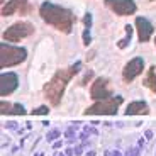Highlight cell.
I'll use <instances>...</instances> for the list:
<instances>
[{
    "instance_id": "18",
    "label": "cell",
    "mask_w": 156,
    "mask_h": 156,
    "mask_svg": "<svg viewBox=\"0 0 156 156\" xmlns=\"http://www.w3.org/2000/svg\"><path fill=\"white\" fill-rule=\"evenodd\" d=\"M10 104H9V102H4V100H2V104H0V112H2V114H4V115H5V114H10Z\"/></svg>"
},
{
    "instance_id": "16",
    "label": "cell",
    "mask_w": 156,
    "mask_h": 156,
    "mask_svg": "<svg viewBox=\"0 0 156 156\" xmlns=\"http://www.w3.org/2000/svg\"><path fill=\"white\" fill-rule=\"evenodd\" d=\"M59 137V129H53V131H49L46 136V141H49V143H53L55 139H58Z\"/></svg>"
},
{
    "instance_id": "30",
    "label": "cell",
    "mask_w": 156,
    "mask_h": 156,
    "mask_svg": "<svg viewBox=\"0 0 156 156\" xmlns=\"http://www.w3.org/2000/svg\"><path fill=\"white\" fill-rule=\"evenodd\" d=\"M154 43H156V37H154Z\"/></svg>"
},
{
    "instance_id": "6",
    "label": "cell",
    "mask_w": 156,
    "mask_h": 156,
    "mask_svg": "<svg viewBox=\"0 0 156 156\" xmlns=\"http://www.w3.org/2000/svg\"><path fill=\"white\" fill-rule=\"evenodd\" d=\"M104 4L117 16H133L136 12V4L133 0H104Z\"/></svg>"
},
{
    "instance_id": "5",
    "label": "cell",
    "mask_w": 156,
    "mask_h": 156,
    "mask_svg": "<svg viewBox=\"0 0 156 156\" xmlns=\"http://www.w3.org/2000/svg\"><path fill=\"white\" fill-rule=\"evenodd\" d=\"M34 34V26L29 22H16L12 24L10 27L2 34L4 41H10V43H16V41H20L24 37H29V36Z\"/></svg>"
},
{
    "instance_id": "1",
    "label": "cell",
    "mask_w": 156,
    "mask_h": 156,
    "mask_svg": "<svg viewBox=\"0 0 156 156\" xmlns=\"http://www.w3.org/2000/svg\"><path fill=\"white\" fill-rule=\"evenodd\" d=\"M39 16H41V19L44 22L51 24L58 31L65 32V34H70L71 32V27H73V22H75V16H73V12L68 10V9L55 5V4H51V2H44L39 7Z\"/></svg>"
},
{
    "instance_id": "24",
    "label": "cell",
    "mask_w": 156,
    "mask_h": 156,
    "mask_svg": "<svg viewBox=\"0 0 156 156\" xmlns=\"http://www.w3.org/2000/svg\"><path fill=\"white\" fill-rule=\"evenodd\" d=\"M5 127H9V129H17V126L14 124V122H7V124H5Z\"/></svg>"
},
{
    "instance_id": "20",
    "label": "cell",
    "mask_w": 156,
    "mask_h": 156,
    "mask_svg": "<svg viewBox=\"0 0 156 156\" xmlns=\"http://www.w3.org/2000/svg\"><path fill=\"white\" fill-rule=\"evenodd\" d=\"M94 76V73H92V71H88V73L85 75V76H83V80H82V85H87V83L90 82V78Z\"/></svg>"
},
{
    "instance_id": "19",
    "label": "cell",
    "mask_w": 156,
    "mask_h": 156,
    "mask_svg": "<svg viewBox=\"0 0 156 156\" xmlns=\"http://www.w3.org/2000/svg\"><path fill=\"white\" fill-rule=\"evenodd\" d=\"M137 154H139V148H131L126 153V156H137Z\"/></svg>"
},
{
    "instance_id": "9",
    "label": "cell",
    "mask_w": 156,
    "mask_h": 156,
    "mask_svg": "<svg viewBox=\"0 0 156 156\" xmlns=\"http://www.w3.org/2000/svg\"><path fill=\"white\" fill-rule=\"evenodd\" d=\"M16 12H19L20 16H27L29 12H32V7L29 5L27 0H10L9 4L2 7V16L4 17H9Z\"/></svg>"
},
{
    "instance_id": "3",
    "label": "cell",
    "mask_w": 156,
    "mask_h": 156,
    "mask_svg": "<svg viewBox=\"0 0 156 156\" xmlns=\"http://www.w3.org/2000/svg\"><path fill=\"white\" fill-rule=\"evenodd\" d=\"M27 58V51L24 48H16V46H9V44L2 43L0 44V66L9 68L14 65H19L24 59Z\"/></svg>"
},
{
    "instance_id": "29",
    "label": "cell",
    "mask_w": 156,
    "mask_h": 156,
    "mask_svg": "<svg viewBox=\"0 0 156 156\" xmlns=\"http://www.w3.org/2000/svg\"><path fill=\"white\" fill-rule=\"evenodd\" d=\"M56 156H66V154H61V153H59V154H56Z\"/></svg>"
},
{
    "instance_id": "2",
    "label": "cell",
    "mask_w": 156,
    "mask_h": 156,
    "mask_svg": "<svg viewBox=\"0 0 156 156\" xmlns=\"http://www.w3.org/2000/svg\"><path fill=\"white\" fill-rule=\"evenodd\" d=\"M80 68H82V63L76 61L73 66L66 68V70L56 71L55 76L44 85V97L51 102V105H58L59 102H61V97L65 94V88H66L68 82L80 71Z\"/></svg>"
},
{
    "instance_id": "28",
    "label": "cell",
    "mask_w": 156,
    "mask_h": 156,
    "mask_svg": "<svg viewBox=\"0 0 156 156\" xmlns=\"http://www.w3.org/2000/svg\"><path fill=\"white\" fill-rule=\"evenodd\" d=\"M144 136H146V139H151V137H153V133H151V131H146Z\"/></svg>"
},
{
    "instance_id": "13",
    "label": "cell",
    "mask_w": 156,
    "mask_h": 156,
    "mask_svg": "<svg viewBox=\"0 0 156 156\" xmlns=\"http://www.w3.org/2000/svg\"><path fill=\"white\" fill-rule=\"evenodd\" d=\"M144 85L151 90L153 94H156V66H151L146 75V80H144Z\"/></svg>"
},
{
    "instance_id": "15",
    "label": "cell",
    "mask_w": 156,
    "mask_h": 156,
    "mask_svg": "<svg viewBox=\"0 0 156 156\" xmlns=\"http://www.w3.org/2000/svg\"><path fill=\"white\" fill-rule=\"evenodd\" d=\"M10 114H19V115H24L26 114V109H24V105H20V104H14L12 105V110H10Z\"/></svg>"
},
{
    "instance_id": "27",
    "label": "cell",
    "mask_w": 156,
    "mask_h": 156,
    "mask_svg": "<svg viewBox=\"0 0 156 156\" xmlns=\"http://www.w3.org/2000/svg\"><path fill=\"white\" fill-rule=\"evenodd\" d=\"M53 148H55V149H58V148H61V141H56L55 144H53Z\"/></svg>"
},
{
    "instance_id": "25",
    "label": "cell",
    "mask_w": 156,
    "mask_h": 156,
    "mask_svg": "<svg viewBox=\"0 0 156 156\" xmlns=\"http://www.w3.org/2000/svg\"><path fill=\"white\" fill-rule=\"evenodd\" d=\"M82 151H83L82 146H76V148H75V154H82Z\"/></svg>"
},
{
    "instance_id": "14",
    "label": "cell",
    "mask_w": 156,
    "mask_h": 156,
    "mask_svg": "<svg viewBox=\"0 0 156 156\" xmlns=\"http://www.w3.org/2000/svg\"><path fill=\"white\" fill-rule=\"evenodd\" d=\"M126 34H127V36H126V37L122 39L121 43L117 44V46L121 48V49H124V48L129 44V41H131V34H133V27H131V26H126Z\"/></svg>"
},
{
    "instance_id": "23",
    "label": "cell",
    "mask_w": 156,
    "mask_h": 156,
    "mask_svg": "<svg viewBox=\"0 0 156 156\" xmlns=\"http://www.w3.org/2000/svg\"><path fill=\"white\" fill-rule=\"evenodd\" d=\"M105 156H121V153L119 151H107Z\"/></svg>"
},
{
    "instance_id": "7",
    "label": "cell",
    "mask_w": 156,
    "mask_h": 156,
    "mask_svg": "<svg viewBox=\"0 0 156 156\" xmlns=\"http://www.w3.org/2000/svg\"><path fill=\"white\" fill-rule=\"evenodd\" d=\"M90 97L95 98V100H104V98L112 97V88H110V82L107 78L100 76L97 78L90 88Z\"/></svg>"
},
{
    "instance_id": "4",
    "label": "cell",
    "mask_w": 156,
    "mask_h": 156,
    "mask_svg": "<svg viewBox=\"0 0 156 156\" xmlns=\"http://www.w3.org/2000/svg\"><path fill=\"white\" fill-rule=\"evenodd\" d=\"M122 102H124V98L121 95L104 98V100H98L97 104H94L92 107H88L85 114L87 115H114V114H117V109Z\"/></svg>"
},
{
    "instance_id": "12",
    "label": "cell",
    "mask_w": 156,
    "mask_h": 156,
    "mask_svg": "<svg viewBox=\"0 0 156 156\" xmlns=\"http://www.w3.org/2000/svg\"><path fill=\"white\" fill-rule=\"evenodd\" d=\"M148 112H149V107L143 100L131 102L127 105V109H126V115H141V114H148Z\"/></svg>"
},
{
    "instance_id": "11",
    "label": "cell",
    "mask_w": 156,
    "mask_h": 156,
    "mask_svg": "<svg viewBox=\"0 0 156 156\" xmlns=\"http://www.w3.org/2000/svg\"><path fill=\"white\" fill-rule=\"evenodd\" d=\"M136 29H137V36H139L141 43H148L151 39L153 32H154L153 24L146 17H136Z\"/></svg>"
},
{
    "instance_id": "17",
    "label": "cell",
    "mask_w": 156,
    "mask_h": 156,
    "mask_svg": "<svg viewBox=\"0 0 156 156\" xmlns=\"http://www.w3.org/2000/svg\"><path fill=\"white\" fill-rule=\"evenodd\" d=\"M48 112H49V109H48L46 105H41V107L32 110V115H44V114H48Z\"/></svg>"
},
{
    "instance_id": "21",
    "label": "cell",
    "mask_w": 156,
    "mask_h": 156,
    "mask_svg": "<svg viewBox=\"0 0 156 156\" xmlns=\"http://www.w3.org/2000/svg\"><path fill=\"white\" fill-rule=\"evenodd\" d=\"M65 134H66L68 139H70V137H73V136H75V127H68V129H66V133H65Z\"/></svg>"
},
{
    "instance_id": "8",
    "label": "cell",
    "mask_w": 156,
    "mask_h": 156,
    "mask_svg": "<svg viewBox=\"0 0 156 156\" xmlns=\"http://www.w3.org/2000/svg\"><path fill=\"white\" fill-rule=\"evenodd\" d=\"M143 70H144V61H143V58H133L131 61L127 63L124 66V71H122V78H124L126 83H131L136 76H139L141 73H143Z\"/></svg>"
},
{
    "instance_id": "26",
    "label": "cell",
    "mask_w": 156,
    "mask_h": 156,
    "mask_svg": "<svg viewBox=\"0 0 156 156\" xmlns=\"http://www.w3.org/2000/svg\"><path fill=\"white\" fill-rule=\"evenodd\" d=\"M65 154H66V156H73V148H68L66 151H65Z\"/></svg>"
},
{
    "instance_id": "22",
    "label": "cell",
    "mask_w": 156,
    "mask_h": 156,
    "mask_svg": "<svg viewBox=\"0 0 156 156\" xmlns=\"http://www.w3.org/2000/svg\"><path fill=\"white\" fill-rule=\"evenodd\" d=\"M83 131H85L87 134H94V136H97V131H95L94 127H83Z\"/></svg>"
},
{
    "instance_id": "10",
    "label": "cell",
    "mask_w": 156,
    "mask_h": 156,
    "mask_svg": "<svg viewBox=\"0 0 156 156\" xmlns=\"http://www.w3.org/2000/svg\"><path fill=\"white\" fill-rule=\"evenodd\" d=\"M19 87V78L16 73H2L0 75V95H10Z\"/></svg>"
}]
</instances>
